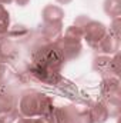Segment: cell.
Segmentation results:
<instances>
[{
	"mask_svg": "<svg viewBox=\"0 0 121 123\" xmlns=\"http://www.w3.org/2000/svg\"><path fill=\"white\" fill-rule=\"evenodd\" d=\"M53 109V99L37 90L24 92L19 100V113L23 117H50Z\"/></svg>",
	"mask_w": 121,
	"mask_h": 123,
	"instance_id": "obj_1",
	"label": "cell"
},
{
	"mask_svg": "<svg viewBox=\"0 0 121 123\" xmlns=\"http://www.w3.org/2000/svg\"><path fill=\"white\" fill-rule=\"evenodd\" d=\"M64 57L56 43H46L33 52V63L54 73H60L64 64Z\"/></svg>",
	"mask_w": 121,
	"mask_h": 123,
	"instance_id": "obj_2",
	"label": "cell"
},
{
	"mask_svg": "<svg viewBox=\"0 0 121 123\" xmlns=\"http://www.w3.org/2000/svg\"><path fill=\"white\" fill-rule=\"evenodd\" d=\"M81 39H83V33L76 25L68 26L66 29L64 34L56 42L64 60H73L81 55V50H83Z\"/></svg>",
	"mask_w": 121,
	"mask_h": 123,
	"instance_id": "obj_3",
	"label": "cell"
},
{
	"mask_svg": "<svg viewBox=\"0 0 121 123\" xmlns=\"http://www.w3.org/2000/svg\"><path fill=\"white\" fill-rule=\"evenodd\" d=\"M74 25L81 30L83 33V39H86L87 44L90 46L91 49H94L98 42L107 34V27L105 25H103L101 22H97V20H93L88 16H78L76 20H74Z\"/></svg>",
	"mask_w": 121,
	"mask_h": 123,
	"instance_id": "obj_4",
	"label": "cell"
},
{
	"mask_svg": "<svg viewBox=\"0 0 121 123\" xmlns=\"http://www.w3.org/2000/svg\"><path fill=\"white\" fill-rule=\"evenodd\" d=\"M19 117V99L9 89L0 87V123H14Z\"/></svg>",
	"mask_w": 121,
	"mask_h": 123,
	"instance_id": "obj_5",
	"label": "cell"
},
{
	"mask_svg": "<svg viewBox=\"0 0 121 123\" xmlns=\"http://www.w3.org/2000/svg\"><path fill=\"white\" fill-rule=\"evenodd\" d=\"M100 93L104 99L103 103L108 107V110L114 107L118 112V106H120V80L118 77L117 76L104 77L100 85Z\"/></svg>",
	"mask_w": 121,
	"mask_h": 123,
	"instance_id": "obj_6",
	"label": "cell"
},
{
	"mask_svg": "<svg viewBox=\"0 0 121 123\" xmlns=\"http://www.w3.org/2000/svg\"><path fill=\"white\" fill-rule=\"evenodd\" d=\"M93 69L98 72L100 74L108 77V76H117L118 74V56L117 55H101L97 56L93 60Z\"/></svg>",
	"mask_w": 121,
	"mask_h": 123,
	"instance_id": "obj_7",
	"label": "cell"
},
{
	"mask_svg": "<svg viewBox=\"0 0 121 123\" xmlns=\"http://www.w3.org/2000/svg\"><path fill=\"white\" fill-rule=\"evenodd\" d=\"M49 119L51 123H77L76 109H74V106L54 107Z\"/></svg>",
	"mask_w": 121,
	"mask_h": 123,
	"instance_id": "obj_8",
	"label": "cell"
},
{
	"mask_svg": "<svg viewBox=\"0 0 121 123\" xmlns=\"http://www.w3.org/2000/svg\"><path fill=\"white\" fill-rule=\"evenodd\" d=\"M63 17H64V10L60 6L47 4L41 10L43 25H63Z\"/></svg>",
	"mask_w": 121,
	"mask_h": 123,
	"instance_id": "obj_9",
	"label": "cell"
},
{
	"mask_svg": "<svg viewBox=\"0 0 121 123\" xmlns=\"http://www.w3.org/2000/svg\"><path fill=\"white\" fill-rule=\"evenodd\" d=\"M118 49H120V39L111 36L108 31H107V34L98 42V44L94 47L95 52L103 53V55H108V56H111V55H117Z\"/></svg>",
	"mask_w": 121,
	"mask_h": 123,
	"instance_id": "obj_10",
	"label": "cell"
},
{
	"mask_svg": "<svg viewBox=\"0 0 121 123\" xmlns=\"http://www.w3.org/2000/svg\"><path fill=\"white\" fill-rule=\"evenodd\" d=\"M88 109L93 123H105L110 117V110L103 102H91L88 103Z\"/></svg>",
	"mask_w": 121,
	"mask_h": 123,
	"instance_id": "obj_11",
	"label": "cell"
},
{
	"mask_svg": "<svg viewBox=\"0 0 121 123\" xmlns=\"http://www.w3.org/2000/svg\"><path fill=\"white\" fill-rule=\"evenodd\" d=\"M74 109H76L77 123H93L90 109H88L87 103H77V105H74Z\"/></svg>",
	"mask_w": 121,
	"mask_h": 123,
	"instance_id": "obj_12",
	"label": "cell"
},
{
	"mask_svg": "<svg viewBox=\"0 0 121 123\" xmlns=\"http://www.w3.org/2000/svg\"><path fill=\"white\" fill-rule=\"evenodd\" d=\"M103 9H104V13L108 17H111V19L120 17V13H121L120 0H104Z\"/></svg>",
	"mask_w": 121,
	"mask_h": 123,
	"instance_id": "obj_13",
	"label": "cell"
},
{
	"mask_svg": "<svg viewBox=\"0 0 121 123\" xmlns=\"http://www.w3.org/2000/svg\"><path fill=\"white\" fill-rule=\"evenodd\" d=\"M10 27V14L7 12V9L0 4V39H4L9 33Z\"/></svg>",
	"mask_w": 121,
	"mask_h": 123,
	"instance_id": "obj_14",
	"label": "cell"
},
{
	"mask_svg": "<svg viewBox=\"0 0 121 123\" xmlns=\"http://www.w3.org/2000/svg\"><path fill=\"white\" fill-rule=\"evenodd\" d=\"M16 123H51L49 117H19Z\"/></svg>",
	"mask_w": 121,
	"mask_h": 123,
	"instance_id": "obj_15",
	"label": "cell"
},
{
	"mask_svg": "<svg viewBox=\"0 0 121 123\" xmlns=\"http://www.w3.org/2000/svg\"><path fill=\"white\" fill-rule=\"evenodd\" d=\"M118 25H120V17L113 19L111 26H110V31H108L111 36H114V37H117V39H120V29H118Z\"/></svg>",
	"mask_w": 121,
	"mask_h": 123,
	"instance_id": "obj_16",
	"label": "cell"
},
{
	"mask_svg": "<svg viewBox=\"0 0 121 123\" xmlns=\"http://www.w3.org/2000/svg\"><path fill=\"white\" fill-rule=\"evenodd\" d=\"M6 70H7V67H6L4 62L0 59V85H1V82L4 80V76H6Z\"/></svg>",
	"mask_w": 121,
	"mask_h": 123,
	"instance_id": "obj_17",
	"label": "cell"
},
{
	"mask_svg": "<svg viewBox=\"0 0 121 123\" xmlns=\"http://www.w3.org/2000/svg\"><path fill=\"white\" fill-rule=\"evenodd\" d=\"M13 1H14L17 6H22V7H23V6L29 4V1H30V0H13Z\"/></svg>",
	"mask_w": 121,
	"mask_h": 123,
	"instance_id": "obj_18",
	"label": "cell"
},
{
	"mask_svg": "<svg viewBox=\"0 0 121 123\" xmlns=\"http://www.w3.org/2000/svg\"><path fill=\"white\" fill-rule=\"evenodd\" d=\"M59 4H68V3H71L73 0H56Z\"/></svg>",
	"mask_w": 121,
	"mask_h": 123,
	"instance_id": "obj_19",
	"label": "cell"
},
{
	"mask_svg": "<svg viewBox=\"0 0 121 123\" xmlns=\"http://www.w3.org/2000/svg\"><path fill=\"white\" fill-rule=\"evenodd\" d=\"M11 3H13V0H0V4H3V6L4 4H11Z\"/></svg>",
	"mask_w": 121,
	"mask_h": 123,
	"instance_id": "obj_20",
	"label": "cell"
},
{
	"mask_svg": "<svg viewBox=\"0 0 121 123\" xmlns=\"http://www.w3.org/2000/svg\"><path fill=\"white\" fill-rule=\"evenodd\" d=\"M1 40H3V39H0V42H1Z\"/></svg>",
	"mask_w": 121,
	"mask_h": 123,
	"instance_id": "obj_21",
	"label": "cell"
}]
</instances>
